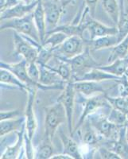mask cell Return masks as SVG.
<instances>
[{
  "mask_svg": "<svg viewBox=\"0 0 128 159\" xmlns=\"http://www.w3.org/2000/svg\"><path fill=\"white\" fill-rule=\"evenodd\" d=\"M90 50V47L88 46L83 52L72 58H58L68 62L70 65L72 72V82H76L85 73L92 70V69L99 67L101 65L94 59L91 54Z\"/></svg>",
  "mask_w": 128,
  "mask_h": 159,
  "instance_id": "obj_1",
  "label": "cell"
},
{
  "mask_svg": "<svg viewBox=\"0 0 128 159\" xmlns=\"http://www.w3.org/2000/svg\"><path fill=\"white\" fill-rule=\"evenodd\" d=\"M45 111L44 139L52 142L60 125L67 122L66 111L63 104L58 101L53 105L45 107Z\"/></svg>",
  "mask_w": 128,
  "mask_h": 159,
  "instance_id": "obj_2",
  "label": "cell"
},
{
  "mask_svg": "<svg viewBox=\"0 0 128 159\" xmlns=\"http://www.w3.org/2000/svg\"><path fill=\"white\" fill-rule=\"evenodd\" d=\"M34 12V11H33ZM30 13L22 18H12V19L1 21V30L6 29H11L21 34L26 35L41 43L38 31L34 20V13Z\"/></svg>",
  "mask_w": 128,
  "mask_h": 159,
  "instance_id": "obj_3",
  "label": "cell"
},
{
  "mask_svg": "<svg viewBox=\"0 0 128 159\" xmlns=\"http://www.w3.org/2000/svg\"><path fill=\"white\" fill-rule=\"evenodd\" d=\"M107 94H98L87 97V96L80 94V99H81V101L80 103L82 104L83 110H82L79 121L73 130V134L83 126L88 117L90 116L91 115L95 114L99 108L101 107L112 108V105L110 104L107 99Z\"/></svg>",
  "mask_w": 128,
  "mask_h": 159,
  "instance_id": "obj_4",
  "label": "cell"
},
{
  "mask_svg": "<svg viewBox=\"0 0 128 159\" xmlns=\"http://www.w3.org/2000/svg\"><path fill=\"white\" fill-rule=\"evenodd\" d=\"M0 67L11 71L29 88H37L38 89L42 90H63L65 89V86H45L42 84L34 81L28 75L27 61L25 59L15 64H7L1 61Z\"/></svg>",
  "mask_w": 128,
  "mask_h": 159,
  "instance_id": "obj_5",
  "label": "cell"
},
{
  "mask_svg": "<svg viewBox=\"0 0 128 159\" xmlns=\"http://www.w3.org/2000/svg\"><path fill=\"white\" fill-rule=\"evenodd\" d=\"M88 119L90 122L91 125L101 137L114 141L119 138V131L122 127H118L112 123L104 114H97L95 113L89 116Z\"/></svg>",
  "mask_w": 128,
  "mask_h": 159,
  "instance_id": "obj_6",
  "label": "cell"
},
{
  "mask_svg": "<svg viewBox=\"0 0 128 159\" xmlns=\"http://www.w3.org/2000/svg\"><path fill=\"white\" fill-rule=\"evenodd\" d=\"M88 46V43L81 37H69L63 43L53 49V57L57 58H72L83 52Z\"/></svg>",
  "mask_w": 128,
  "mask_h": 159,
  "instance_id": "obj_7",
  "label": "cell"
},
{
  "mask_svg": "<svg viewBox=\"0 0 128 159\" xmlns=\"http://www.w3.org/2000/svg\"><path fill=\"white\" fill-rule=\"evenodd\" d=\"M76 93V91L74 88L73 82H67L65 89L62 90V92L57 99V101L63 104L65 109L67 115V124H68V129H69L71 137L73 136L74 129L72 128V125H73V112Z\"/></svg>",
  "mask_w": 128,
  "mask_h": 159,
  "instance_id": "obj_8",
  "label": "cell"
},
{
  "mask_svg": "<svg viewBox=\"0 0 128 159\" xmlns=\"http://www.w3.org/2000/svg\"><path fill=\"white\" fill-rule=\"evenodd\" d=\"M42 3L45 10L47 34L58 26L61 17L69 4L57 2L55 0H42Z\"/></svg>",
  "mask_w": 128,
  "mask_h": 159,
  "instance_id": "obj_9",
  "label": "cell"
},
{
  "mask_svg": "<svg viewBox=\"0 0 128 159\" xmlns=\"http://www.w3.org/2000/svg\"><path fill=\"white\" fill-rule=\"evenodd\" d=\"M15 55H21L27 63L36 62L38 55V47H36L32 43L25 39L21 34L14 31L13 32Z\"/></svg>",
  "mask_w": 128,
  "mask_h": 159,
  "instance_id": "obj_10",
  "label": "cell"
},
{
  "mask_svg": "<svg viewBox=\"0 0 128 159\" xmlns=\"http://www.w3.org/2000/svg\"><path fill=\"white\" fill-rule=\"evenodd\" d=\"M37 88H30L28 90V99L24 116L25 117V134L28 139L32 141L37 128V120L34 113V101L37 95Z\"/></svg>",
  "mask_w": 128,
  "mask_h": 159,
  "instance_id": "obj_11",
  "label": "cell"
},
{
  "mask_svg": "<svg viewBox=\"0 0 128 159\" xmlns=\"http://www.w3.org/2000/svg\"><path fill=\"white\" fill-rule=\"evenodd\" d=\"M73 84L76 92L87 97L98 94H107V91L116 87V86H111V87L107 86L103 81L85 80V81L73 82Z\"/></svg>",
  "mask_w": 128,
  "mask_h": 159,
  "instance_id": "obj_12",
  "label": "cell"
},
{
  "mask_svg": "<svg viewBox=\"0 0 128 159\" xmlns=\"http://www.w3.org/2000/svg\"><path fill=\"white\" fill-rule=\"evenodd\" d=\"M39 0H35L30 3H25L23 2H18L11 7L6 9L5 11L1 12L0 20L12 19V18H22V17L27 15L30 13H32L34 11L36 6L38 5Z\"/></svg>",
  "mask_w": 128,
  "mask_h": 159,
  "instance_id": "obj_13",
  "label": "cell"
},
{
  "mask_svg": "<svg viewBox=\"0 0 128 159\" xmlns=\"http://www.w3.org/2000/svg\"><path fill=\"white\" fill-rule=\"evenodd\" d=\"M40 69L39 83L45 86H65V82L57 72L48 68L46 65H38Z\"/></svg>",
  "mask_w": 128,
  "mask_h": 159,
  "instance_id": "obj_14",
  "label": "cell"
},
{
  "mask_svg": "<svg viewBox=\"0 0 128 159\" xmlns=\"http://www.w3.org/2000/svg\"><path fill=\"white\" fill-rule=\"evenodd\" d=\"M104 146L116 152L122 159H128V141L126 135V127H121L119 138L116 140H108Z\"/></svg>",
  "mask_w": 128,
  "mask_h": 159,
  "instance_id": "obj_15",
  "label": "cell"
},
{
  "mask_svg": "<svg viewBox=\"0 0 128 159\" xmlns=\"http://www.w3.org/2000/svg\"><path fill=\"white\" fill-rule=\"evenodd\" d=\"M25 123L22 126L19 131H17V140L15 145L8 146L2 154H1V159H15L18 158L21 153L22 145L25 143Z\"/></svg>",
  "mask_w": 128,
  "mask_h": 159,
  "instance_id": "obj_16",
  "label": "cell"
},
{
  "mask_svg": "<svg viewBox=\"0 0 128 159\" xmlns=\"http://www.w3.org/2000/svg\"><path fill=\"white\" fill-rule=\"evenodd\" d=\"M34 20L38 31L41 43L44 42L46 38V21H45V10H44L42 0H39L38 5L34 11Z\"/></svg>",
  "mask_w": 128,
  "mask_h": 159,
  "instance_id": "obj_17",
  "label": "cell"
},
{
  "mask_svg": "<svg viewBox=\"0 0 128 159\" xmlns=\"http://www.w3.org/2000/svg\"><path fill=\"white\" fill-rule=\"evenodd\" d=\"M59 136L63 145V152H62L63 154H68L75 159L83 158L80 151L79 145L76 143V142L74 141L72 138H70L71 136L70 137L67 136L64 133L62 129L59 130Z\"/></svg>",
  "mask_w": 128,
  "mask_h": 159,
  "instance_id": "obj_18",
  "label": "cell"
},
{
  "mask_svg": "<svg viewBox=\"0 0 128 159\" xmlns=\"http://www.w3.org/2000/svg\"><path fill=\"white\" fill-rule=\"evenodd\" d=\"M119 37L117 34L107 35V36L99 37L95 39L89 41L88 45L90 47L91 50L97 51L103 49H107V48H112L116 46L119 43Z\"/></svg>",
  "mask_w": 128,
  "mask_h": 159,
  "instance_id": "obj_19",
  "label": "cell"
},
{
  "mask_svg": "<svg viewBox=\"0 0 128 159\" xmlns=\"http://www.w3.org/2000/svg\"><path fill=\"white\" fill-rule=\"evenodd\" d=\"M121 77L109 73V72L103 71L99 68H95L85 73L83 76L76 80L77 81H85V80H89V81H107V80H118Z\"/></svg>",
  "mask_w": 128,
  "mask_h": 159,
  "instance_id": "obj_20",
  "label": "cell"
},
{
  "mask_svg": "<svg viewBox=\"0 0 128 159\" xmlns=\"http://www.w3.org/2000/svg\"><path fill=\"white\" fill-rule=\"evenodd\" d=\"M99 69L103 71L112 73V74L117 76L119 77H122L123 75L126 74L128 69V55L125 57L119 58L114 61L113 62L110 63L109 65L102 66L100 65Z\"/></svg>",
  "mask_w": 128,
  "mask_h": 159,
  "instance_id": "obj_21",
  "label": "cell"
},
{
  "mask_svg": "<svg viewBox=\"0 0 128 159\" xmlns=\"http://www.w3.org/2000/svg\"><path fill=\"white\" fill-rule=\"evenodd\" d=\"M25 123V116L15 118V119L2 120L1 125H0V135H1V138L4 137L6 134H11L13 131H18V130H21Z\"/></svg>",
  "mask_w": 128,
  "mask_h": 159,
  "instance_id": "obj_22",
  "label": "cell"
},
{
  "mask_svg": "<svg viewBox=\"0 0 128 159\" xmlns=\"http://www.w3.org/2000/svg\"><path fill=\"white\" fill-rule=\"evenodd\" d=\"M0 80H1V84L11 85L15 89H18L24 92H27L30 89L27 85L22 83L14 73H12L8 69L1 68L0 69Z\"/></svg>",
  "mask_w": 128,
  "mask_h": 159,
  "instance_id": "obj_23",
  "label": "cell"
},
{
  "mask_svg": "<svg viewBox=\"0 0 128 159\" xmlns=\"http://www.w3.org/2000/svg\"><path fill=\"white\" fill-rule=\"evenodd\" d=\"M102 7L115 25H117L120 18L119 0H102Z\"/></svg>",
  "mask_w": 128,
  "mask_h": 159,
  "instance_id": "obj_24",
  "label": "cell"
},
{
  "mask_svg": "<svg viewBox=\"0 0 128 159\" xmlns=\"http://www.w3.org/2000/svg\"><path fill=\"white\" fill-rule=\"evenodd\" d=\"M85 123H86V126H85V133L81 136L82 144L87 145V146L92 147V148L98 149V147H99L98 144H99V138L98 137V134H99L98 132L92 127L89 119L86 120Z\"/></svg>",
  "mask_w": 128,
  "mask_h": 159,
  "instance_id": "obj_25",
  "label": "cell"
},
{
  "mask_svg": "<svg viewBox=\"0 0 128 159\" xmlns=\"http://www.w3.org/2000/svg\"><path fill=\"white\" fill-rule=\"evenodd\" d=\"M128 55V34L116 46L112 47V52L110 53L107 61L108 63H112L114 61L119 58L125 57Z\"/></svg>",
  "mask_w": 128,
  "mask_h": 159,
  "instance_id": "obj_26",
  "label": "cell"
},
{
  "mask_svg": "<svg viewBox=\"0 0 128 159\" xmlns=\"http://www.w3.org/2000/svg\"><path fill=\"white\" fill-rule=\"evenodd\" d=\"M54 58L58 61V64L56 67H51L50 65H49L48 64L45 65H46L48 68H49L50 69H52V70L57 72L58 74L62 76V78L65 80V82L72 81V69H71L70 65H69L68 62L63 61V60L58 59V58H56V57Z\"/></svg>",
  "mask_w": 128,
  "mask_h": 159,
  "instance_id": "obj_27",
  "label": "cell"
},
{
  "mask_svg": "<svg viewBox=\"0 0 128 159\" xmlns=\"http://www.w3.org/2000/svg\"><path fill=\"white\" fill-rule=\"evenodd\" d=\"M68 38H69V36L64 34V33L54 32L48 35L45 41H44V42L41 43V45L47 48L54 49L55 48L59 46L61 44L63 43Z\"/></svg>",
  "mask_w": 128,
  "mask_h": 159,
  "instance_id": "obj_28",
  "label": "cell"
},
{
  "mask_svg": "<svg viewBox=\"0 0 128 159\" xmlns=\"http://www.w3.org/2000/svg\"><path fill=\"white\" fill-rule=\"evenodd\" d=\"M53 155V147L52 142L43 139L42 144L35 150L34 158L37 159H49Z\"/></svg>",
  "mask_w": 128,
  "mask_h": 159,
  "instance_id": "obj_29",
  "label": "cell"
},
{
  "mask_svg": "<svg viewBox=\"0 0 128 159\" xmlns=\"http://www.w3.org/2000/svg\"><path fill=\"white\" fill-rule=\"evenodd\" d=\"M108 119L118 127H124L128 120V116L123 111L112 107L107 116Z\"/></svg>",
  "mask_w": 128,
  "mask_h": 159,
  "instance_id": "obj_30",
  "label": "cell"
},
{
  "mask_svg": "<svg viewBox=\"0 0 128 159\" xmlns=\"http://www.w3.org/2000/svg\"><path fill=\"white\" fill-rule=\"evenodd\" d=\"M107 99L112 107L123 111L128 116V97H124V96L112 97L107 95Z\"/></svg>",
  "mask_w": 128,
  "mask_h": 159,
  "instance_id": "obj_31",
  "label": "cell"
},
{
  "mask_svg": "<svg viewBox=\"0 0 128 159\" xmlns=\"http://www.w3.org/2000/svg\"><path fill=\"white\" fill-rule=\"evenodd\" d=\"M116 26L118 28V37L119 42H121L128 34V15H124L121 17Z\"/></svg>",
  "mask_w": 128,
  "mask_h": 159,
  "instance_id": "obj_32",
  "label": "cell"
},
{
  "mask_svg": "<svg viewBox=\"0 0 128 159\" xmlns=\"http://www.w3.org/2000/svg\"><path fill=\"white\" fill-rule=\"evenodd\" d=\"M97 151L99 155L100 156L99 158L103 159H122L116 152H114L106 146H100L98 147Z\"/></svg>",
  "mask_w": 128,
  "mask_h": 159,
  "instance_id": "obj_33",
  "label": "cell"
},
{
  "mask_svg": "<svg viewBox=\"0 0 128 159\" xmlns=\"http://www.w3.org/2000/svg\"><path fill=\"white\" fill-rule=\"evenodd\" d=\"M27 72L29 76L34 81L39 83L40 69L39 66L36 62L27 63Z\"/></svg>",
  "mask_w": 128,
  "mask_h": 159,
  "instance_id": "obj_34",
  "label": "cell"
},
{
  "mask_svg": "<svg viewBox=\"0 0 128 159\" xmlns=\"http://www.w3.org/2000/svg\"><path fill=\"white\" fill-rule=\"evenodd\" d=\"M118 92L119 96H124L128 97V76L123 75L118 82L117 84Z\"/></svg>",
  "mask_w": 128,
  "mask_h": 159,
  "instance_id": "obj_35",
  "label": "cell"
},
{
  "mask_svg": "<svg viewBox=\"0 0 128 159\" xmlns=\"http://www.w3.org/2000/svg\"><path fill=\"white\" fill-rule=\"evenodd\" d=\"M21 116L20 110H12L7 111H1L0 113V120H6V119H11L18 118Z\"/></svg>",
  "mask_w": 128,
  "mask_h": 159,
  "instance_id": "obj_36",
  "label": "cell"
},
{
  "mask_svg": "<svg viewBox=\"0 0 128 159\" xmlns=\"http://www.w3.org/2000/svg\"><path fill=\"white\" fill-rule=\"evenodd\" d=\"M98 2H99V0H85V5L89 7V11H90V14L93 17L95 15V13H96Z\"/></svg>",
  "mask_w": 128,
  "mask_h": 159,
  "instance_id": "obj_37",
  "label": "cell"
},
{
  "mask_svg": "<svg viewBox=\"0 0 128 159\" xmlns=\"http://www.w3.org/2000/svg\"><path fill=\"white\" fill-rule=\"evenodd\" d=\"M72 157L68 154H65L62 153V154H57V155H53L50 159H72Z\"/></svg>",
  "mask_w": 128,
  "mask_h": 159,
  "instance_id": "obj_38",
  "label": "cell"
},
{
  "mask_svg": "<svg viewBox=\"0 0 128 159\" xmlns=\"http://www.w3.org/2000/svg\"><path fill=\"white\" fill-rule=\"evenodd\" d=\"M119 7H120V18H121V17H123V15H124V0H119Z\"/></svg>",
  "mask_w": 128,
  "mask_h": 159,
  "instance_id": "obj_39",
  "label": "cell"
},
{
  "mask_svg": "<svg viewBox=\"0 0 128 159\" xmlns=\"http://www.w3.org/2000/svg\"><path fill=\"white\" fill-rule=\"evenodd\" d=\"M7 4V0H0V9H1V12L6 9Z\"/></svg>",
  "mask_w": 128,
  "mask_h": 159,
  "instance_id": "obj_40",
  "label": "cell"
},
{
  "mask_svg": "<svg viewBox=\"0 0 128 159\" xmlns=\"http://www.w3.org/2000/svg\"><path fill=\"white\" fill-rule=\"evenodd\" d=\"M124 15H128V0H124Z\"/></svg>",
  "mask_w": 128,
  "mask_h": 159,
  "instance_id": "obj_41",
  "label": "cell"
},
{
  "mask_svg": "<svg viewBox=\"0 0 128 159\" xmlns=\"http://www.w3.org/2000/svg\"><path fill=\"white\" fill-rule=\"evenodd\" d=\"M55 1H57V2H64V3L69 4L71 2H72L73 0H55Z\"/></svg>",
  "mask_w": 128,
  "mask_h": 159,
  "instance_id": "obj_42",
  "label": "cell"
},
{
  "mask_svg": "<svg viewBox=\"0 0 128 159\" xmlns=\"http://www.w3.org/2000/svg\"><path fill=\"white\" fill-rule=\"evenodd\" d=\"M18 2H25V3H30V2H34L35 0H18Z\"/></svg>",
  "mask_w": 128,
  "mask_h": 159,
  "instance_id": "obj_43",
  "label": "cell"
},
{
  "mask_svg": "<svg viewBox=\"0 0 128 159\" xmlns=\"http://www.w3.org/2000/svg\"><path fill=\"white\" fill-rule=\"evenodd\" d=\"M125 127H126V139H127L128 141V120L126 122V125H125Z\"/></svg>",
  "mask_w": 128,
  "mask_h": 159,
  "instance_id": "obj_44",
  "label": "cell"
},
{
  "mask_svg": "<svg viewBox=\"0 0 128 159\" xmlns=\"http://www.w3.org/2000/svg\"><path fill=\"white\" fill-rule=\"evenodd\" d=\"M126 75H127V76H128V69H127V72H126Z\"/></svg>",
  "mask_w": 128,
  "mask_h": 159,
  "instance_id": "obj_45",
  "label": "cell"
}]
</instances>
